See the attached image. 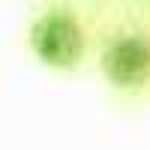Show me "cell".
<instances>
[{"label": "cell", "instance_id": "obj_1", "mask_svg": "<svg viewBox=\"0 0 150 150\" xmlns=\"http://www.w3.org/2000/svg\"><path fill=\"white\" fill-rule=\"evenodd\" d=\"M30 48L45 66L72 69L84 54V33L69 12L51 9L30 27Z\"/></svg>", "mask_w": 150, "mask_h": 150}, {"label": "cell", "instance_id": "obj_2", "mask_svg": "<svg viewBox=\"0 0 150 150\" xmlns=\"http://www.w3.org/2000/svg\"><path fill=\"white\" fill-rule=\"evenodd\" d=\"M102 69L117 87H141L150 78V42L144 36H120L102 54Z\"/></svg>", "mask_w": 150, "mask_h": 150}]
</instances>
